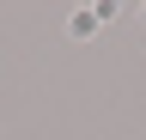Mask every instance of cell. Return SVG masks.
Returning a JSON list of instances; mask_svg holds the SVG:
<instances>
[{
  "label": "cell",
  "instance_id": "obj_1",
  "mask_svg": "<svg viewBox=\"0 0 146 140\" xmlns=\"http://www.w3.org/2000/svg\"><path fill=\"white\" fill-rule=\"evenodd\" d=\"M67 37H98V12H91V6H79V12L67 19Z\"/></svg>",
  "mask_w": 146,
  "mask_h": 140
}]
</instances>
